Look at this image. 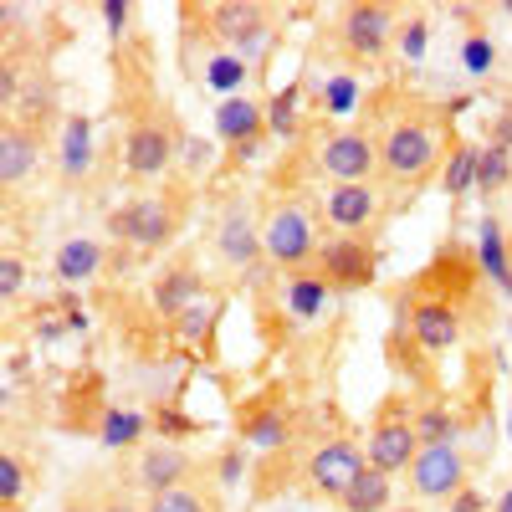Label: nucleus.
Listing matches in <instances>:
<instances>
[{"label":"nucleus","mask_w":512,"mask_h":512,"mask_svg":"<svg viewBox=\"0 0 512 512\" xmlns=\"http://www.w3.org/2000/svg\"><path fill=\"white\" fill-rule=\"evenodd\" d=\"M441 164V134L425 118H400L390 123V134L379 139V175L395 185H420L431 180V169Z\"/></svg>","instance_id":"obj_1"},{"label":"nucleus","mask_w":512,"mask_h":512,"mask_svg":"<svg viewBox=\"0 0 512 512\" xmlns=\"http://www.w3.org/2000/svg\"><path fill=\"white\" fill-rule=\"evenodd\" d=\"M364 456H369L374 472H390V477L395 472H410V461L420 456L415 415H410V405L400 395H390V400H384V410L374 415V431L364 441Z\"/></svg>","instance_id":"obj_2"},{"label":"nucleus","mask_w":512,"mask_h":512,"mask_svg":"<svg viewBox=\"0 0 512 512\" xmlns=\"http://www.w3.org/2000/svg\"><path fill=\"white\" fill-rule=\"evenodd\" d=\"M180 216H185V205H180L175 190H169V195H139L134 205H123L108 226H113V236H128L134 246L154 251L180 231Z\"/></svg>","instance_id":"obj_3"},{"label":"nucleus","mask_w":512,"mask_h":512,"mask_svg":"<svg viewBox=\"0 0 512 512\" xmlns=\"http://www.w3.org/2000/svg\"><path fill=\"white\" fill-rule=\"evenodd\" d=\"M323 175L333 185H374L379 175V139L364 134V128H338V134L323 139Z\"/></svg>","instance_id":"obj_4"},{"label":"nucleus","mask_w":512,"mask_h":512,"mask_svg":"<svg viewBox=\"0 0 512 512\" xmlns=\"http://www.w3.org/2000/svg\"><path fill=\"white\" fill-rule=\"evenodd\" d=\"M405 477H410V492L425 502H456V492H466V456L456 451V441L420 446Z\"/></svg>","instance_id":"obj_5"},{"label":"nucleus","mask_w":512,"mask_h":512,"mask_svg":"<svg viewBox=\"0 0 512 512\" xmlns=\"http://www.w3.org/2000/svg\"><path fill=\"white\" fill-rule=\"evenodd\" d=\"M262 251L272 256L277 267H287V272L318 262V236H313V221H308L297 205H277L272 216H267V226H262Z\"/></svg>","instance_id":"obj_6"},{"label":"nucleus","mask_w":512,"mask_h":512,"mask_svg":"<svg viewBox=\"0 0 512 512\" xmlns=\"http://www.w3.org/2000/svg\"><path fill=\"white\" fill-rule=\"evenodd\" d=\"M175 164V128L164 118H134L123 134V169L134 180H159Z\"/></svg>","instance_id":"obj_7"},{"label":"nucleus","mask_w":512,"mask_h":512,"mask_svg":"<svg viewBox=\"0 0 512 512\" xmlns=\"http://www.w3.org/2000/svg\"><path fill=\"white\" fill-rule=\"evenodd\" d=\"M379 267V251L369 236H333L318 246V277L328 287H369Z\"/></svg>","instance_id":"obj_8"},{"label":"nucleus","mask_w":512,"mask_h":512,"mask_svg":"<svg viewBox=\"0 0 512 512\" xmlns=\"http://www.w3.org/2000/svg\"><path fill=\"white\" fill-rule=\"evenodd\" d=\"M364 466H369V456H364L354 441H323V446L313 451V461H308V487L344 502V492L364 477Z\"/></svg>","instance_id":"obj_9"},{"label":"nucleus","mask_w":512,"mask_h":512,"mask_svg":"<svg viewBox=\"0 0 512 512\" xmlns=\"http://www.w3.org/2000/svg\"><path fill=\"white\" fill-rule=\"evenodd\" d=\"M344 47H349V57H359V62H374L384 47H390V36H395V16H390V6H374V0H359V6H349L344 11Z\"/></svg>","instance_id":"obj_10"},{"label":"nucleus","mask_w":512,"mask_h":512,"mask_svg":"<svg viewBox=\"0 0 512 512\" xmlns=\"http://www.w3.org/2000/svg\"><path fill=\"white\" fill-rule=\"evenodd\" d=\"M134 477H139V487H144L149 497H154V492H169V487H190L195 456H190L185 446H175V441H154V446L139 451Z\"/></svg>","instance_id":"obj_11"},{"label":"nucleus","mask_w":512,"mask_h":512,"mask_svg":"<svg viewBox=\"0 0 512 512\" xmlns=\"http://www.w3.org/2000/svg\"><path fill=\"white\" fill-rule=\"evenodd\" d=\"M410 328L420 338V349L446 354L456 338H461V313H456L451 297H420V303L410 308Z\"/></svg>","instance_id":"obj_12"},{"label":"nucleus","mask_w":512,"mask_h":512,"mask_svg":"<svg viewBox=\"0 0 512 512\" xmlns=\"http://www.w3.org/2000/svg\"><path fill=\"white\" fill-rule=\"evenodd\" d=\"M323 210H328V226L333 231H369L374 221H379V190L374 185H333L328 190V200H323Z\"/></svg>","instance_id":"obj_13"},{"label":"nucleus","mask_w":512,"mask_h":512,"mask_svg":"<svg viewBox=\"0 0 512 512\" xmlns=\"http://www.w3.org/2000/svg\"><path fill=\"white\" fill-rule=\"evenodd\" d=\"M36 149H41L36 123L6 118V128H0V180H6V190L21 185L31 169H36Z\"/></svg>","instance_id":"obj_14"},{"label":"nucleus","mask_w":512,"mask_h":512,"mask_svg":"<svg viewBox=\"0 0 512 512\" xmlns=\"http://www.w3.org/2000/svg\"><path fill=\"white\" fill-rule=\"evenodd\" d=\"M216 128L236 149H246V159H251L256 154V139H262V128H267V113L256 108V103H246V98H226L221 113H216Z\"/></svg>","instance_id":"obj_15"},{"label":"nucleus","mask_w":512,"mask_h":512,"mask_svg":"<svg viewBox=\"0 0 512 512\" xmlns=\"http://www.w3.org/2000/svg\"><path fill=\"white\" fill-rule=\"evenodd\" d=\"M210 21H216V36L226 41V47H236V57L246 47H256L262 31H267V21H262V11H256V6H216V11H210Z\"/></svg>","instance_id":"obj_16"},{"label":"nucleus","mask_w":512,"mask_h":512,"mask_svg":"<svg viewBox=\"0 0 512 512\" xmlns=\"http://www.w3.org/2000/svg\"><path fill=\"white\" fill-rule=\"evenodd\" d=\"M390 472H374L364 466V477L344 492V512H390Z\"/></svg>","instance_id":"obj_17"},{"label":"nucleus","mask_w":512,"mask_h":512,"mask_svg":"<svg viewBox=\"0 0 512 512\" xmlns=\"http://www.w3.org/2000/svg\"><path fill=\"white\" fill-rule=\"evenodd\" d=\"M256 251H262V236L251 231V221L241 216V210H231V216L221 221V256L226 262H251Z\"/></svg>","instance_id":"obj_18"},{"label":"nucleus","mask_w":512,"mask_h":512,"mask_svg":"<svg viewBox=\"0 0 512 512\" xmlns=\"http://www.w3.org/2000/svg\"><path fill=\"white\" fill-rule=\"evenodd\" d=\"M98 262H103V251H98V241H67L62 251H57V277L62 282H82V277H93L98 272Z\"/></svg>","instance_id":"obj_19"},{"label":"nucleus","mask_w":512,"mask_h":512,"mask_svg":"<svg viewBox=\"0 0 512 512\" xmlns=\"http://www.w3.org/2000/svg\"><path fill=\"white\" fill-rule=\"evenodd\" d=\"M88 164H93V154H88V118H72L67 123V139H62V169H67V180H82V175H88Z\"/></svg>","instance_id":"obj_20"},{"label":"nucleus","mask_w":512,"mask_h":512,"mask_svg":"<svg viewBox=\"0 0 512 512\" xmlns=\"http://www.w3.org/2000/svg\"><path fill=\"white\" fill-rule=\"evenodd\" d=\"M144 512H210V502L195 487H169V492H154Z\"/></svg>","instance_id":"obj_21"},{"label":"nucleus","mask_w":512,"mask_h":512,"mask_svg":"<svg viewBox=\"0 0 512 512\" xmlns=\"http://www.w3.org/2000/svg\"><path fill=\"white\" fill-rule=\"evenodd\" d=\"M241 436H246V441H256V446H277V441H287V420H282V410L251 415V420L241 425Z\"/></svg>","instance_id":"obj_22"},{"label":"nucleus","mask_w":512,"mask_h":512,"mask_svg":"<svg viewBox=\"0 0 512 512\" xmlns=\"http://www.w3.org/2000/svg\"><path fill=\"white\" fill-rule=\"evenodd\" d=\"M267 128H272L277 139H292L297 134V88H287V93H277L267 103Z\"/></svg>","instance_id":"obj_23"},{"label":"nucleus","mask_w":512,"mask_h":512,"mask_svg":"<svg viewBox=\"0 0 512 512\" xmlns=\"http://www.w3.org/2000/svg\"><path fill=\"white\" fill-rule=\"evenodd\" d=\"M477 159H482V154H477L472 144H461V149L451 154V169H446V195H461L466 185L477 180Z\"/></svg>","instance_id":"obj_24"},{"label":"nucleus","mask_w":512,"mask_h":512,"mask_svg":"<svg viewBox=\"0 0 512 512\" xmlns=\"http://www.w3.org/2000/svg\"><path fill=\"white\" fill-rule=\"evenodd\" d=\"M323 297H328L323 277H292V308H297V318H313L323 308Z\"/></svg>","instance_id":"obj_25"},{"label":"nucleus","mask_w":512,"mask_h":512,"mask_svg":"<svg viewBox=\"0 0 512 512\" xmlns=\"http://www.w3.org/2000/svg\"><path fill=\"white\" fill-rule=\"evenodd\" d=\"M21 492H26V466H21L16 451H6L0 456V502H6V512L21 502Z\"/></svg>","instance_id":"obj_26"},{"label":"nucleus","mask_w":512,"mask_h":512,"mask_svg":"<svg viewBox=\"0 0 512 512\" xmlns=\"http://www.w3.org/2000/svg\"><path fill=\"white\" fill-rule=\"evenodd\" d=\"M190 292H195V277H190V272H169V282H164V287L154 292V303H159L164 313H175V308L185 303Z\"/></svg>","instance_id":"obj_27"},{"label":"nucleus","mask_w":512,"mask_h":512,"mask_svg":"<svg viewBox=\"0 0 512 512\" xmlns=\"http://www.w3.org/2000/svg\"><path fill=\"white\" fill-rule=\"evenodd\" d=\"M139 431H144L139 415H108V420H103V441H108V446H134Z\"/></svg>","instance_id":"obj_28"},{"label":"nucleus","mask_w":512,"mask_h":512,"mask_svg":"<svg viewBox=\"0 0 512 512\" xmlns=\"http://www.w3.org/2000/svg\"><path fill=\"white\" fill-rule=\"evenodd\" d=\"M415 431H420V446H436V441H451V436H456V425H451V415H441V410H425V415L415 420Z\"/></svg>","instance_id":"obj_29"},{"label":"nucleus","mask_w":512,"mask_h":512,"mask_svg":"<svg viewBox=\"0 0 512 512\" xmlns=\"http://www.w3.org/2000/svg\"><path fill=\"white\" fill-rule=\"evenodd\" d=\"M507 180V149H487L482 159H477V185L482 190H497Z\"/></svg>","instance_id":"obj_30"},{"label":"nucleus","mask_w":512,"mask_h":512,"mask_svg":"<svg viewBox=\"0 0 512 512\" xmlns=\"http://www.w3.org/2000/svg\"><path fill=\"white\" fill-rule=\"evenodd\" d=\"M21 282H26L21 256H16V251H6V262H0V292H6V297H16V292H21Z\"/></svg>","instance_id":"obj_31"},{"label":"nucleus","mask_w":512,"mask_h":512,"mask_svg":"<svg viewBox=\"0 0 512 512\" xmlns=\"http://www.w3.org/2000/svg\"><path fill=\"white\" fill-rule=\"evenodd\" d=\"M241 72H246V67H241V57H221V62H216V72H210V82H221V88H236Z\"/></svg>","instance_id":"obj_32"},{"label":"nucleus","mask_w":512,"mask_h":512,"mask_svg":"<svg viewBox=\"0 0 512 512\" xmlns=\"http://www.w3.org/2000/svg\"><path fill=\"white\" fill-rule=\"evenodd\" d=\"M466 67H472V72H487V67H492V47H487L482 36L466 41Z\"/></svg>","instance_id":"obj_33"},{"label":"nucleus","mask_w":512,"mask_h":512,"mask_svg":"<svg viewBox=\"0 0 512 512\" xmlns=\"http://www.w3.org/2000/svg\"><path fill=\"white\" fill-rule=\"evenodd\" d=\"M154 425H159V431H169V436H190L195 431V425L185 415H175V410H154Z\"/></svg>","instance_id":"obj_34"},{"label":"nucleus","mask_w":512,"mask_h":512,"mask_svg":"<svg viewBox=\"0 0 512 512\" xmlns=\"http://www.w3.org/2000/svg\"><path fill=\"white\" fill-rule=\"evenodd\" d=\"M221 477H226V482H236V477H241V451H226V461H221Z\"/></svg>","instance_id":"obj_35"},{"label":"nucleus","mask_w":512,"mask_h":512,"mask_svg":"<svg viewBox=\"0 0 512 512\" xmlns=\"http://www.w3.org/2000/svg\"><path fill=\"white\" fill-rule=\"evenodd\" d=\"M451 507H456V512H477V507H482V497H477V492H456V502H451Z\"/></svg>","instance_id":"obj_36"},{"label":"nucleus","mask_w":512,"mask_h":512,"mask_svg":"<svg viewBox=\"0 0 512 512\" xmlns=\"http://www.w3.org/2000/svg\"><path fill=\"white\" fill-rule=\"evenodd\" d=\"M103 512H144V507H134V502H123V497H113V502H103Z\"/></svg>","instance_id":"obj_37"},{"label":"nucleus","mask_w":512,"mask_h":512,"mask_svg":"<svg viewBox=\"0 0 512 512\" xmlns=\"http://www.w3.org/2000/svg\"><path fill=\"white\" fill-rule=\"evenodd\" d=\"M497 512H512V487L502 492V502H497Z\"/></svg>","instance_id":"obj_38"},{"label":"nucleus","mask_w":512,"mask_h":512,"mask_svg":"<svg viewBox=\"0 0 512 512\" xmlns=\"http://www.w3.org/2000/svg\"><path fill=\"white\" fill-rule=\"evenodd\" d=\"M62 512H88V507H82V502H67V507H62Z\"/></svg>","instance_id":"obj_39"},{"label":"nucleus","mask_w":512,"mask_h":512,"mask_svg":"<svg viewBox=\"0 0 512 512\" xmlns=\"http://www.w3.org/2000/svg\"><path fill=\"white\" fill-rule=\"evenodd\" d=\"M390 512H420V507H390Z\"/></svg>","instance_id":"obj_40"}]
</instances>
